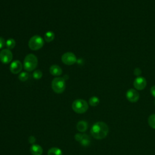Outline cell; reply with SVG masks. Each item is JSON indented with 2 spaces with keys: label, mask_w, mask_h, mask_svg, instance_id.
Segmentation results:
<instances>
[{
  "label": "cell",
  "mask_w": 155,
  "mask_h": 155,
  "mask_svg": "<svg viewBox=\"0 0 155 155\" xmlns=\"http://www.w3.org/2000/svg\"><path fill=\"white\" fill-rule=\"evenodd\" d=\"M133 85L136 90H142L145 88L147 85V81L145 78L138 76L134 79Z\"/></svg>",
  "instance_id": "cell-10"
},
{
  "label": "cell",
  "mask_w": 155,
  "mask_h": 155,
  "mask_svg": "<svg viewBox=\"0 0 155 155\" xmlns=\"http://www.w3.org/2000/svg\"><path fill=\"white\" fill-rule=\"evenodd\" d=\"M42 73L40 70H35L34 72L33 73V77L35 79H39L42 78Z\"/></svg>",
  "instance_id": "cell-21"
},
{
  "label": "cell",
  "mask_w": 155,
  "mask_h": 155,
  "mask_svg": "<svg viewBox=\"0 0 155 155\" xmlns=\"http://www.w3.org/2000/svg\"><path fill=\"white\" fill-rule=\"evenodd\" d=\"M99 99L97 96H92L89 99V104L92 107H96L99 104Z\"/></svg>",
  "instance_id": "cell-18"
},
{
  "label": "cell",
  "mask_w": 155,
  "mask_h": 155,
  "mask_svg": "<svg viewBox=\"0 0 155 155\" xmlns=\"http://www.w3.org/2000/svg\"><path fill=\"white\" fill-rule=\"evenodd\" d=\"M30 152L33 155H41L43 153V150L39 145L33 144L30 147Z\"/></svg>",
  "instance_id": "cell-12"
},
{
  "label": "cell",
  "mask_w": 155,
  "mask_h": 155,
  "mask_svg": "<svg viewBox=\"0 0 155 155\" xmlns=\"http://www.w3.org/2000/svg\"><path fill=\"white\" fill-rule=\"evenodd\" d=\"M44 44V41L39 35L33 36L28 41V47L32 50H38L41 48Z\"/></svg>",
  "instance_id": "cell-5"
},
{
  "label": "cell",
  "mask_w": 155,
  "mask_h": 155,
  "mask_svg": "<svg viewBox=\"0 0 155 155\" xmlns=\"http://www.w3.org/2000/svg\"><path fill=\"white\" fill-rule=\"evenodd\" d=\"M126 97L131 102H136L139 99V94L137 90L131 88L127 91Z\"/></svg>",
  "instance_id": "cell-9"
},
{
  "label": "cell",
  "mask_w": 155,
  "mask_h": 155,
  "mask_svg": "<svg viewBox=\"0 0 155 155\" xmlns=\"http://www.w3.org/2000/svg\"><path fill=\"white\" fill-rule=\"evenodd\" d=\"M74 138L82 146L87 147L90 144V138L87 134L78 133L75 134Z\"/></svg>",
  "instance_id": "cell-8"
},
{
  "label": "cell",
  "mask_w": 155,
  "mask_h": 155,
  "mask_svg": "<svg viewBox=\"0 0 155 155\" xmlns=\"http://www.w3.org/2000/svg\"><path fill=\"white\" fill-rule=\"evenodd\" d=\"M150 93L151 95L155 98V85H153V87H151L150 89Z\"/></svg>",
  "instance_id": "cell-24"
},
{
  "label": "cell",
  "mask_w": 155,
  "mask_h": 155,
  "mask_svg": "<svg viewBox=\"0 0 155 155\" xmlns=\"http://www.w3.org/2000/svg\"><path fill=\"white\" fill-rule=\"evenodd\" d=\"M148 122L149 125L151 128L155 129V114H151L149 116L148 119Z\"/></svg>",
  "instance_id": "cell-19"
},
{
  "label": "cell",
  "mask_w": 155,
  "mask_h": 155,
  "mask_svg": "<svg viewBox=\"0 0 155 155\" xmlns=\"http://www.w3.org/2000/svg\"><path fill=\"white\" fill-rule=\"evenodd\" d=\"M48 155H62V151L59 148L53 147L48 150Z\"/></svg>",
  "instance_id": "cell-15"
},
{
  "label": "cell",
  "mask_w": 155,
  "mask_h": 155,
  "mask_svg": "<svg viewBox=\"0 0 155 155\" xmlns=\"http://www.w3.org/2000/svg\"><path fill=\"white\" fill-rule=\"evenodd\" d=\"M142 71H141V70L139 68H136L134 70V74L135 76H139V75H140Z\"/></svg>",
  "instance_id": "cell-23"
},
{
  "label": "cell",
  "mask_w": 155,
  "mask_h": 155,
  "mask_svg": "<svg viewBox=\"0 0 155 155\" xmlns=\"http://www.w3.org/2000/svg\"><path fill=\"white\" fill-rule=\"evenodd\" d=\"M108 130V125L105 122H97L92 126L90 132L94 138L102 139L107 136Z\"/></svg>",
  "instance_id": "cell-1"
},
{
  "label": "cell",
  "mask_w": 155,
  "mask_h": 155,
  "mask_svg": "<svg viewBox=\"0 0 155 155\" xmlns=\"http://www.w3.org/2000/svg\"><path fill=\"white\" fill-rule=\"evenodd\" d=\"M76 127H77L78 130L80 132H84L87 130V129L88 128L87 122L84 120L79 121L77 124Z\"/></svg>",
  "instance_id": "cell-14"
},
{
  "label": "cell",
  "mask_w": 155,
  "mask_h": 155,
  "mask_svg": "<svg viewBox=\"0 0 155 155\" xmlns=\"http://www.w3.org/2000/svg\"><path fill=\"white\" fill-rule=\"evenodd\" d=\"M51 88L56 93H62L65 89V81L64 78L56 77L51 82Z\"/></svg>",
  "instance_id": "cell-3"
},
{
  "label": "cell",
  "mask_w": 155,
  "mask_h": 155,
  "mask_svg": "<svg viewBox=\"0 0 155 155\" xmlns=\"http://www.w3.org/2000/svg\"><path fill=\"white\" fill-rule=\"evenodd\" d=\"M13 59V54L8 48L2 49L0 51V61L4 64L10 63Z\"/></svg>",
  "instance_id": "cell-7"
},
{
  "label": "cell",
  "mask_w": 155,
  "mask_h": 155,
  "mask_svg": "<svg viewBox=\"0 0 155 155\" xmlns=\"http://www.w3.org/2000/svg\"><path fill=\"white\" fill-rule=\"evenodd\" d=\"M50 73L53 76H58L62 74V68L58 65H52L50 67Z\"/></svg>",
  "instance_id": "cell-13"
},
{
  "label": "cell",
  "mask_w": 155,
  "mask_h": 155,
  "mask_svg": "<svg viewBox=\"0 0 155 155\" xmlns=\"http://www.w3.org/2000/svg\"><path fill=\"white\" fill-rule=\"evenodd\" d=\"M72 108L76 113L82 114L87 111L88 108V105L85 100L78 99L73 101L72 104Z\"/></svg>",
  "instance_id": "cell-4"
},
{
  "label": "cell",
  "mask_w": 155,
  "mask_h": 155,
  "mask_svg": "<svg viewBox=\"0 0 155 155\" xmlns=\"http://www.w3.org/2000/svg\"><path fill=\"white\" fill-rule=\"evenodd\" d=\"M62 62L67 65H71L74 64L76 61V57L75 54L72 52H67L62 54L61 57Z\"/></svg>",
  "instance_id": "cell-6"
},
{
  "label": "cell",
  "mask_w": 155,
  "mask_h": 155,
  "mask_svg": "<svg viewBox=\"0 0 155 155\" xmlns=\"http://www.w3.org/2000/svg\"><path fill=\"white\" fill-rule=\"evenodd\" d=\"M28 73H27V72H25V71H24V72H22V73H21L19 74V76H18V78H19V79L21 81H27V79H28Z\"/></svg>",
  "instance_id": "cell-20"
},
{
  "label": "cell",
  "mask_w": 155,
  "mask_h": 155,
  "mask_svg": "<svg viewBox=\"0 0 155 155\" xmlns=\"http://www.w3.org/2000/svg\"><path fill=\"white\" fill-rule=\"evenodd\" d=\"M22 68V65L20 61L15 60L13 61L10 66V70L13 74L19 73Z\"/></svg>",
  "instance_id": "cell-11"
},
{
  "label": "cell",
  "mask_w": 155,
  "mask_h": 155,
  "mask_svg": "<svg viewBox=\"0 0 155 155\" xmlns=\"http://www.w3.org/2000/svg\"><path fill=\"white\" fill-rule=\"evenodd\" d=\"M5 42L6 41L5 39L3 38L0 37V49H2L5 45Z\"/></svg>",
  "instance_id": "cell-22"
},
{
  "label": "cell",
  "mask_w": 155,
  "mask_h": 155,
  "mask_svg": "<svg viewBox=\"0 0 155 155\" xmlns=\"http://www.w3.org/2000/svg\"><path fill=\"white\" fill-rule=\"evenodd\" d=\"M15 45H16V41L13 38H9L6 41L5 45H6L7 48L9 50L15 47Z\"/></svg>",
  "instance_id": "cell-17"
},
{
  "label": "cell",
  "mask_w": 155,
  "mask_h": 155,
  "mask_svg": "<svg viewBox=\"0 0 155 155\" xmlns=\"http://www.w3.org/2000/svg\"><path fill=\"white\" fill-rule=\"evenodd\" d=\"M38 65V58L34 54H27L24 60V68L27 71L34 70Z\"/></svg>",
  "instance_id": "cell-2"
},
{
  "label": "cell",
  "mask_w": 155,
  "mask_h": 155,
  "mask_svg": "<svg viewBox=\"0 0 155 155\" xmlns=\"http://www.w3.org/2000/svg\"><path fill=\"white\" fill-rule=\"evenodd\" d=\"M54 39V33L51 31H47L44 35V39L46 42H50Z\"/></svg>",
  "instance_id": "cell-16"
},
{
  "label": "cell",
  "mask_w": 155,
  "mask_h": 155,
  "mask_svg": "<svg viewBox=\"0 0 155 155\" xmlns=\"http://www.w3.org/2000/svg\"><path fill=\"white\" fill-rule=\"evenodd\" d=\"M28 141L30 143H33L35 142V137L33 136H30V137L28 138Z\"/></svg>",
  "instance_id": "cell-25"
},
{
  "label": "cell",
  "mask_w": 155,
  "mask_h": 155,
  "mask_svg": "<svg viewBox=\"0 0 155 155\" xmlns=\"http://www.w3.org/2000/svg\"><path fill=\"white\" fill-rule=\"evenodd\" d=\"M154 104H155V101H154Z\"/></svg>",
  "instance_id": "cell-26"
}]
</instances>
